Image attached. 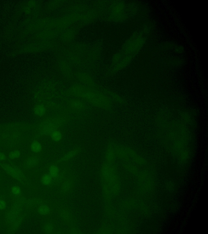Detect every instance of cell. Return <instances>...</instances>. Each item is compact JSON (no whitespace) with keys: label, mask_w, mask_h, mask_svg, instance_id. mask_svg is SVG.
Here are the masks:
<instances>
[{"label":"cell","mask_w":208,"mask_h":234,"mask_svg":"<svg viewBox=\"0 0 208 234\" xmlns=\"http://www.w3.org/2000/svg\"><path fill=\"white\" fill-rule=\"evenodd\" d=\"M116 157L114 146L113 144L110 143L108 144L106 150L105 155L106 162L110 163H114Z\"/></svg>","instance_id":"cell-15"},{"label":"cell","mask_w":208,"mask_h":234,"mask_svg":"<svg viewBox=\"0 0 208 234\" xmlns=\"http://www.w3.org/2000/svg\"><path fill=\"white\" fill-rule=\"evenodd\" d=\"M40 182L43 188L46 191H54L57 188V185L53 177L45 169L43 173L41 174Z\"/></svg>","instance_id":"cell-8"},{"label":"cell","mask_w":208,"mask_h":234,"mask_svg":"<svg viewBox=\"0 0 208 234\" xmlns=\"http://www.w3.org/2000/svg\"><path fill=\"white\" fill-rule=\"evenodd\" d=\"M45 169L55 180L57 187L71 172V168L68 165H63L57 163L56 161L51 162Z\"/></svg>","instance_id":"cell-4"},{"label":"cell","mask_w":208,"mask_h":234,"mask_svg":"<svg viewBox=\"0 0 208 234\" xmlns=\"http://www.w3.org/2000/svg\"><path fill=\"white\" fill-rule=\"evenodd\" d=\"M76 182L75 176L71 172L57 189L56 190L58 194L61 197L71 194L74 191Z\"/></svg>","instance_id":"cell-6"},{"label":"cell","mask_w":208,"mask_h":234,"mask_svg":"<svg viewBox=\"0 0 208 234\" xmlns=\"http://www.w3.org/2000/svg\"><path fill=\"white\" fill-rule=\"evenodd\" d=\"M81 150V148L79 147L71 149L65 153L62 157L56 161V162L59 164L66 165L69 162L77 157L80 153Z\"/></svg>","instance_id":"cell-11"},{"label":"cell","mask_w":208,"mask_h":234,"mask_svg":"<svg viewBox=\"0 0 208 234\" xmlns=\"http://www.w3.org/2000/svg\"><path fill=\"white\" fill-rule=\"evenodd\" d=\"M7 202L5 200L2 198H0V210L2 211L5 209L7 207Z\"/></svg>","instance_id":"cell-24"},{"label":"cell","mask_w":208,"mask_h":234,"mask_svg":"<svg viewBox=\"0 0 208 234\" xmlns=\"http://www.w3.org/2000/svg\"><path fill=\"white\" fill-rule=\"evenodd\" d=\"M47 112V109L43 104H39L35 105L33 108V112L38 117L44 116Z\"/></svg>","instance_id":"cell-17"},{"label":"cell","mask_w":208,"mask_h":234,"mask_svg":"<svg viewBox=\"0 0 208 234\" xmlns=\"http://www.w3.org/2000/svg\"><path fill=\"white\" fill-rule=\"evenodd\" d=\"M69 118L66 116H56L48 117L41 122L39 127V132L43 136H49L54 131L64 126Z\"/></svg>","instance_id":"cell-3"},{"label":"cell","mask_w":208,"mask_h":234,"mask_svg":"<svg viewBox=\"0 0 208 234\" xmlns=\"http://www.w3.org/2000/svg\"><path fill=\"white\" fill-rule=\"evenodd\" d=\"M41 158L37 156H29L24 162V166L28 169L37 168L41 163Z\"/></svg>","instance_id":"cell-14"},{"label":"cell","mask_w":208,"mask_h":234,"mask_svg":"<svg viewBox=\"0 0 208 234\" xmlns=\"http://www.w3.org/2000/svg\"><path fill=\"white\" fill-rule=\"evenodd\" d=\"M23 216L18 217L11 224V227L8 231H9V233H12L17 230L23 221Z\"/></svg>","instance_id":"cell-19"},{"label":"cell","mask_w":208,"mask_h":234,"mask_svg":"<svg viewBox=\"0 0 208 234\" xmlns=\"http://www.w3.org/2000/svg\"><path fill=\"white\" fill-rule=\"evenodd\" d=\"M36 211L41 216L49 219L55 211V202L46 200L39 205Z\"/></svg>","instance_id":"cell-7"},{"label":"cell","mask_w":208,"mask_h":234,"mask_svg":"<svg viewBox=\"0 0 208 234\" xmlns=\"http://www.w3.org/2000/svg\"><path fill=\"white\" fill-rule=\"evenodd\" d=\"M68 93L70 95L80 97L97 107L106 109L110 105V101L106 96L83 86H75L69 89Z\"/></svg>","instance_id":"cell-2"},{"label":"cell","mask_w":208,"mask_h":234,"mask_svg":"<svg viewBox=\"0 0 208 234\" xmlns=\"http://www.w3.org/2000/svg\"><path fill=\"white\" fill-rule=\"evenodd\" d=\"M51 140L55 143H60L63 139V134L59 129L52 132L49 135Z\"/></svg>","instance_id":"cell-16"},{"label":"cell","mask_w":208,"mask_h":234,"mask_svg":"<svg viewBox=\"0 0 208 234\" xmlns=\"http://www.w3.org/2000/svg\"><path fill=\"white\" fill-rule=\"evenodd\" d=\"M0 166L9 176L19 181H23L25 179V175L20 169L16 167L7 164H0Z\"/></svg>","instance_id":"cell-10"},{"label":"cell","mask_w":208,"mask_h":234,"mask_svg":"<svg viewBox=\"0 0 208 234\" xmlns=\"http://www.w3.org/2000/svg\"><path fill=\"white\" fill-rule=\"evenodd\" d=\"M11 191L12 193L15 196H19L21 194L22 192L21 189L20 187L17 185L13 186L11 189Z\"/></svg>","instance_id":"cell-23"},{"label":"cell","mask_w":208,"mask_h":234,"mask_svg":"<svg viewBox=\"0 0 208 234\" xmlns=\"http://www.w3.org/2000/svg\"><path fill=\"white\" fill-rule=\"evenodd\" d=\"M21 152L19 150H14L9 152L8 157L9 159L14 160L17 159L20 157Z\"/></svg>","instance_id":"cell-22"},{"label":"cell","mask_w":208,"mask_h":234,"mask_svg":"<svg viewBox=\"0 0 208 234\" xmlns=\"http://www.w3.org/2000/svg\"><path fill=\"white\" fill-rule=\"evenodd\" d=\"M112 230L111 228L104 224L101 227L99 228L97 234H110L112 233Z\"/></svg>","instance_id":"cell-21"},{"label":"cell","mask_w":208,"mask_h":234,"mask_svg":"<svg viewBox=\"0 0 208 234\" xmlns=\"http://www.w3.org/2000/svg\"><path fill=\"white\" fill-rule=\"evenodd\" d=\"M68 105L70 110L75 112L83 111L86 107V105L83 101L78 99H72L69 100Z\"/></svg>","instance_id":"cell-13"},{"label":"cell","mask_w":208,"mask_h":234,"mask_svg":"<svg viewBox=\"0 0 208 234\" xmlns=\"http://www.w3.org/2000/svg\"><path fill=\"white\" fill-rule=\"evenodd\" d=\"M30 150L34 153H40L43 151V146L42 143L38 141L34 140L32 142L30 145Z\"/></svg>","instance_id":"cell-18"},{"label":"cell","mask_w":208,"mask_h":234,"mask_svg":"<svg viewBox=\"0 0 208 234\" xmlns=\"http://www.w3.org/2000/svg\"><path fill=\"white\" fill-rule=\"evenodd\" d=\"M67 231L66 234H81L82 233L78 228L77 224H74L71 226L68 227Z\"/></svg>","instance_id":"cell-20"},{"label":"cell","mask_w":208,"mask_h":234,"mask_svg":"<svg viewBox=\"0 0 208 234\" xmlns=\"http://www.w3.org/2000/svg\"><path fill=\"white\" fill-rule=\"evenodd\" d=\"M22 202L23 201H20L16 202L7 214L6 219L9 224H11L19 217L21 211V204Z\"/></svg>","instance_id":"cell-12"},{"label":"cell","mask_w":208,"mask_h":234,"mask_svg":"<svg viewBox=\"0 0 208 234\" xmlns=\"http://www.w3.org/2000/svg\"><path fill=\"white\" fill-rule=\"evenodd\" d=\"M100 176L106 214L109 216H112L114 211L111 201L112 197L118 194L119 190V182L115 166L113 163L105 162L100 168Z\"/></svg>","instance_id":"cell-1"},{"label":"cell","mask_w":208,"mask_h":234,"mask_svg":"<svg viewBox=\"0 0 208 234\" xmlns=\"http://www.w3.org/2000/svg\"><path fill=\"white\" fill-rule=\"evenodd\" d=\"M55 211L57 212L60 220L65 225L68 227L77 224L69 207L60 201L55 202Z\"/></svg>","instance_id":"cell-5"},{"label":"cell","mask_w":208,"mask_h":234,"mask_svg":"<svg viewBox=\"0 0 208 234\" xmlns=\"http://www.w3.org/2000/svg\"><path fill=\"white\" fill-rule=\"evenodd\" d=\"M6 159V156L4 153L0 152V161L5 160Z\"/></svg>","instance_id":"cell-25"},{"label":"cell","mask_w":208,"mask_h":234,"mask_svg":"<svg viewBox=\"0 0 208 234\" xmlns=\"http://www.w3.org/2000/svg\"><path fill=\"white\" fill-rule=\"evenodd\" d=\"M42 230L46 234H66L55 220L49 218L42 225Z\"/></svg>","instance_id":"cell-9"}]
</instances>
